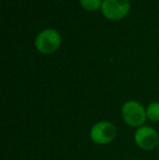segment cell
Segmentation results:
<instances>
[{
  "label": "cell",
  "instance_id": "5",
  "mask_svg": "<svg viewBox=\"0 0 159 160\" xmlns=\"http://www.w3.org/2000/svg\"><path fill=\"white\" fill-rule=\"evenodd\" d=\"M136 145L144 150H152L159 144L157 132L151 127H141L134 135Z\"/></svg>",
  "mask_w": 159,
  "mask_h": 160
},
{
  "label": "cell",
  "instance_id": "2",
  "mask_svg": "<svg viewBox=\"0 0 159 160\" xmlns=\"http://www.w3.org/2000/svg\"><path fill=\"white\" fill-rule=\"evenodd\" d=\"M61 42V36L56 30L47 28L42 31L35 39L37 50L42 53H51L58 49Z\"/></svg>",
  "mask_w": 159,
  "mask_h": 160
},
{
  "label": "cell",
  "instance_id": "4",
  "mask_svg": "<svg viewBox=\"0 0 159 160\" xmlns=\"http://www.w3.org/2000/svg\"><path fill=\"white\" fill-rule=\"evenodd\" d=\"M102 11L108 19H122L130 11L129 0H105L102 2Z\"/></svg>",
  "mask_w": 159,
  "mask_h": 160
},
{
  "label": "cell",
  "instance_id": "7",
  "mask_svg": "<svg viewBox=\"0 0 159 160\" xmlns=\"http://www.w3.org/2000/svg\"><path fill=\"white\" fill-rule=\"evenodd\" d=\"M80 2L83 8L89 11L97 10L98 8H102V0H80Z\"/></svg>",
  "mask_w": 159,
  "mask_h": 160
},
{
  "label": "cell",
  "instance_id": "6",
  "mask_svg": "<svg viewBox=\"0 0 159 160\" xmlns=\"http://www.w3.org/2000/svg\"><path fill=\"white\" fill-rule=\"evenodd\" d=\"M147 118L153 122H158L159 121V102L155 101L152 102L146 109Z\"/></svg>",
  "mask_w": 159,
  "mask_h": 160
},
{
  "label": "cell",
  "instance_id": "8",
  "mask_svg": "<svg viewBox=\"0 0 159 160\" xmlns=\"http://www.w3.org/2000/svg\"><path fill=\"white\" fill-rule=\"evenodd\" d=\"M158 147H159V144H158Z\"/></svg>",
  "mask_w": 159,
  "mask_h": 160
},
{
  "label": "cell",
  "instance_id": "1",
  "mask_svg": "<svg viewBox=\"0 0 159 160\" xmlns=\"http://www.w3.org/2000/svg\"><path fill=\"white\" fill-rule=\"evenodd\" d=\"M121 114H122V119L124 120V122L130 127L134 128L143 127L147 118L145 108L143 107L142 103L135 100L127 101L122 106Z\"/></svg>",
  "mask_w": 159,
  "mask_h": 160
},
{
  "label": "cell",
  "instance_id": "3",
  "mask_svg": "<svg viewBox=\"0 0 159 160\" xmlns=\"http://www.w3.org/2000/svg\"><path fill=\"white\" fill-rule=\"evenodd\" d=\"M117 130L111 122L100 121L93 125L91 130V138L94 143L99 145H106L115 139Z\"/></svg>",
  "mask_w": 159,
  "mask_h": 160
}]
</instances>
